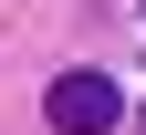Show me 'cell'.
<instances>
[{
	"mask_svg": "<svg viewBox=\"0 0 146 135\" xmlns=\"http://www.w3.org/2000/svg\"><path fill=\"white\" fill-rule=\"evenodd\" d=\"M115 114H125V94L104 73H52V94H42V125L52 135H115Z\"/></svg>",
	"mask_w": 146,
	"mask_h": 135,
	"instance_id": "obj_1",
	"label": "cell"
},
{
	"mask_svg": "<svg viewBox=\"0 0 146 135\" xmlns=\"http://www.w3.org/2000/svg\"><path fill=\"white\" fill-rule=\"evenodd\" d=\"M136 125H146V114H136Z\"/></svg>",
	"mask_w": 146,
	"mask_h": 135,
	"instance_id": "obj_2",
	"label": "cell"
}]
</instances>
